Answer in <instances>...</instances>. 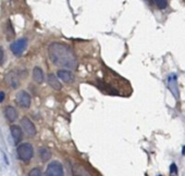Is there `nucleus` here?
<instances>
[{
	"label": "nucleus",
	"mask_w": 185,
	"mask_h": 176,
	"mask_svg": "<svg viewBox=\"0 0 185 176\" xmlns=\"http://www.w3.org/2000/svg\"><path fill=\"white\" fill-rule=\"evenodd\" d=\"M167 86H168L169 90L172 92V95L175 99L180 98V92H179V86H177V74H170L167 79Z\"/></svg>",
	"instance_id": "nucleus-5"
},
{
	"label": "nucleus",
	"mask_w": 185,
	"mask_h": 176,
	"mask_svg": "<svg viewBox=\"0 0 185 176\" xmlns=\"http://www.w3.org/2000/svg\"><path fill=\"white\" fill-rule=\"evenodd\" d=\"M5 83L11 87V88H18L19 87V76L15 72H10L5 76Z\"/></svg>",
	"instance_id": "nucleus-10"
},
{
	"label": "nucleus",
	"mask_w": 185,
	"mask_h": 176,
	"mask_svg": "<svg viewBox=\"0 0 185 176\" xmlns=\"http://www.w3.org/2000/svg\"><path fill=\"white\" fill-rule=\"evenodd\" d=\"M182 153H183V155H185V146L183 147V151H182Z\"/></svg>",
	"instance_id": "nucleus-22"
},
{
	"label": "nucleus",
	"mask_w": 185,
	"mask_h": 176,
	"mask_svg": "<svg viewBox=\"0 0 185 176\" xmlns=\"http://www.w3.org/2000/svg\"><path fill=\"white\" fill-rule=\"evenodd\" d=\"M3 56H5L3 50H2V48L0 47V64H1V63H2V61H3Z\"/></svg>",
	"instance_id": "nucleus-20"
},
{
	"label": "nucleus",
	"mask_w": 185,
	"mask_h": 176,
	"mask_svg": "<svg viewBox=\"0 0 185 176\" xmlns=\"http://www.w3.org/2000/svg\"><path fill=\"white\" fill-rule=\"evenodd\" d=\"M38 155H39V158L41 159V161H44V162L50 160V158H51V152H50V150L45 148V147H43V148L39 149Z\"/></svg>",
	"instance_id": "nucleus-16"
},
{
	"label": "nucleus",
	"mask_w": 185,
	"mask_h": 176,
	"mask_svg": "<svg viewBox=\"0 0 185 176\" xmlns=\"http://www.w3.org/2000/svg\"><path fill=\"white\" fill-rule=\"evenodd\" d=\"M5 36H7V38H8L9 40H11V39H13V38L15 37V32H14L13 27H12V24H11L10 20H8V21H7V23H5Z\"/></svg>",
	"instance_id": "nucleus-14"
},
{
	"label": "nucleus",
	"mask_w": 185,
	"mask_h": 176,
	"mask_svg": "<svg viewBox=\"0 0 185 176\" xmlns=\"http://www.w3.org/2000/svg\"><path fill=\"white\" fill-rule=\"evenodd\" d=\"M16 152H18V155H19L20 159L22 161H25V162L30 161L34 157V148L28 142L19 145L16 148Z\"/></svg>",
	"instance_id": "nucleus-2"
},
{
	"label": "nucleus",
	"mask_w": 185,
	"mask_h": 176,
	"mask_svg": "<svg viewBox=\"0 0 185 176\" xmlns=\"http://www.w3.org/2000/svg\"><path fill=\"white\" fill-rule=\"evenodd\" d=\"M26 47H27L26 38H20V39H18V40H15L14 43H11L10 49L14 56H18V57H19V56H21V54L25 51Z\"/></svg>",
	"instance_id": "nucleus-4"
},
{
	"label": "nucleus",
	"mask_w": 185,
	"mask_h": 176,
	"mask_svg": "<svg viewBox=\"0 0 185 176\" xmlns=\"http://www.w3.org/2000/svg\"><path fill=\"white\" fill-rule=\"evenodd\" d=\"M28 176H41V168H34L33 170H31Z\"/></svg>",
	"instance_id": "nucleus-18"
},
{
	"label": "nucleus",
	"mask_w": 185,
	"mask_h": 176,
	"mask_svg": "<svg viewBox=\"0 0 185 176\" xmlns=\"http://www.w3.org/2000/svg\"><path fill=\"white\" fill-rule=\"evenodd\" d=\"M159 9H166L168 7V0H151Z\"/></svg>",
	"instance_id": "nucleus-17"
},
{
	"label": "nucleus",
	"mask_w": 185,
	"mask_h": 176,
	"mask_svg": "<svg viewBox=\"0 0 185 176\" xmlns=\"http://www.w3.org/2000/svg\"><path fill=\"white\" fill-rule=\"evenodd\" d=\"M58 74V77H59L60 79L62 82H64V83H68V84H70V83H73L74 82V75L73 73L71 72V71L69 70H59L57 72Z\"/></svg>",
	"instance_id": "nucleus-9"
},
{
	"label": "nucleus",
	"mask_w": 185,
	"mask_h": 176,
	"mask_svg": "<svg viewBox=\"0 0 185 176\" xmlns=\"http://www.w3.org/2000/svg\"><path fill=\"white\" fill-rule=\"evenodd\" d=\"M48 84L50 85L54 90H61V88H62V85H61V83L59 82L58 77L56 75H54V74H49L48 75Z\"/></svg>",
	"instance_id": "nucleus-12"
},
{
	"label": "nucleus",
	"mask_w": 185,
	"mask_h": 176,
	"mask_svg": "<svg viewBox=\"0 0 185 176\" xmlns=\"http://www.w3.org/2000/svg\"><path fill=\"white\" fill-rule=\"evenodd\" d=\"M10 132H11V136L14 140V144L15 145H19L22 140V137H23V130L20 126L18 125H12L10 128Z\"/></svg>",
	"instance_id": "nucleus-8"
},
{
	"label": "nucleus",
	"mask_w": 185,
	"mask_h": 176,
	"mask_svg": "<svg viewBox=\"0 0 185 176\" xmlns=\"http://www.w3.org/2000/svg\"><path fill=\"white\" fill-rule=\"evenodd\" d=\"M148 1H149V0H148Z\"/></svg>",
	"instance_id": "nucleus-23"
},
{
	"label": "nucleus",
	"mask_w": 185,
	"mask_h": 176,
	"mask_svg": "<svg viewBox=\"0 0 185 176\" xmlns=\"http://www.w3.org/2000/svg\"><path fill=\"white\" fill-rule=\"evenodd\" d=\"M5 115L7 117L9 122L13 123L16 119H18V111H16V109L12 106H8L5 107Z\"/></svg>",
	"instance_id": "nucleus-11"
},
{
	"label": "nucleus",
	"mask_w": 185,
	"mask_h": 176,
	"mask_svg": "<svg viewBox=\"0 0 185 176\" xmlns=\"http://www.w3.org/2000/svg\"><path fill=\"white\" fill-rule=\"evenodd\" d=\"M31 101H32V99H31L30 94L27 91H25V90H21V91H19L16 94V102L22 108L24 109L30 108Z\"/></svg>",
	"instance_id": "nucleus-7"
},
{
	"label": "nucleus",
	"mask_w": 185,
	"mask_h": 176,
	"mask_svg": "<svg viewBox=\"0 0 185 176\" xmlns=\"http://www.w3.org/2000/svg\"><path fill=\"white\" fill-rule=\"evenodd\" d=\"M73 176H90V174L84 166L76 164L73 168Z\"/></svg>",
	"instance_id": "nucleus-15"
},
{
	"label": "nucleus",
	"mask_w": 185,
	"mask_h": 176,
	"mask_svg": "<svg viewBox=\"0 0 185 176\" xmlns=\"http://www.w3.org/2000/svg\"><path fill=\"white\" fill-rule=\"evenodd\" d=\"M45 176H64L62 164L58 161H52L48 164Z\"/></svg>",
	"instance_id": "nucleus-3"
},
{
	"label": "nucleus",
	"mask_w": 185,
	"mask_h": 176,
	"mask_svg": "<svg viewBox=\"0 0 185 176\" xmlns=\"http://www.w3.org/2000/svg\"><path fill=\"white\" fill-rule=\"evenodd\" d=\"M21 126H22V128H23V130H24V133L26 134L28 137H34V136L36 135V133H37L34 123L26 117H24L21 120Z\"/></svg>",
	"instance_id": "nucleus-6"
},
{
	"label": "nucleus",
	"mask_w": 185,
	"mask_h": 176,
	"mask_svg": "<svg viewBox=\"0 0 185 176\" xmlns=\"http://www.w3.org/2000/svg\"><path fill=\"white\" fill-rule=\"evenodd\" d=\"M33 78L37 84H41L44 82V73L41 68H38V66L34 68V70H33Z\"/></svg>",
	"instance_id": "nucleus-13"
},
{
	"label": "nucleus",
	"mask_w": 185,
	"mask_h": 176,
	"mask_svg": "<svg viewBox=\"0 0 185 176\" xmlns=\"http://www.w3.org/2000/svg\"><path fill=\"white\" fill-rule=\"evenodd\" d=\"M5 92H3V91H0V103H1L3 100H5Z\"/></svg>",
	"instance_id": "nucleus-21"
},
{
	"label": "nucleus",
	"mask_w": 185,
	"mask_h": 176,
	"mask_svg": "<svg viewBox=\"0 0 185 176\" xmlns=\"http://www.w3.org/2000/svg\"><path fill=\"white\" fill-rule=\"evenodd\" d=\"M170 174L172 176H177V166L175 163H172L170 165Z\"/></svg>",
	"instance_id": "nucleus-19"
},
{
	"label": "nucleus",
	"mask_w": 185,
	"mask_h": 176,
	"mask_svg": "<svg viewBox=\"0 0 185 176\" xmlns=\"http://www.w3.org/2000/svg\"><path fill=\"white\" fill-rule=\"evenodd\" d=\"M49 58L51 62L63 70H75L77 68V59L73 50L64 43H52L48 48Z\"/></svg>",
	"instance_id": "nucleus-1"
}]
</instances>
